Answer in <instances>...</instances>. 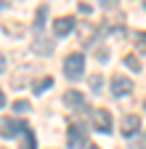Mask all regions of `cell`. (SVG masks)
Returning <instances> with one entry per match:
<instances>
[{"instance_id":"obj_1","label":"cell","mask_w":146,"mask_h":149,"mask_svg":"<svg viewBox=\"0 0 146 149\" xmlns=\"http://www.w3.org/2000/svg\"><path fill=\"white\" fill-rule=\"evenodd\" d=\"M85 72V56L82 53H69L64 59V74L69 80H80Z\"/></svg>"},{"instance_id":"obj_2","label":"cell","mask_w":146,"mask_h":149,"mask_svg":"<svg viewBox=\"0 0 146 149\" xmlns=\"http://www.w3.org/2000/svg\"><path fill=\"white\" fill-rule=\"evenodd\" d=\"M90 123H93V128L98 130V133H112V112L106 109H93V115H90Z\"/></svg>"},{"instance_id":"obj_3","label":"cell","mask_w":146,"mask_h":149,"mask_svg":"<svg viewBox=\"0 0 146 149\" xmlns=\"http://www.w3.org/2000/svg\"><path fill=\"white\" fill-rule=\"evenodd\" d=\"M66 141H69V149H82L88 144V136H85V128L82 125H69V133H66Z\"/></svg>"},{"instance_id":"obj_4","label":"cell","mask_w":146,"mask_h":149,"mask_svg":"<svg viewBox=\"0 0 146 149\" xmlns=\"http://www.w3.org/2000/svg\"><path fill=\"white\" fill-rule=\"evenodd\" d=\"M21 130H27V125L21 120H11L8 117V120L0 123V136H3V139H13V136H19Z\"/></svg>"},{"instance_id":"obj_5","label":"cell","mask_w":146,"mask_h":149,"mask_svg":"<svg viewBox=\"0 0 146 149\" xmlns=\"http://www.w3.org/2000/svg\"><path fill=\"white\" fill-rule=\"evenodd\" d=\"M133 91V80L125 77V74H114L112 77V93L114 96H127V93Z\"/></svg>"},{"instance_id":"obj_6","label":"cell","mask_w":146,"mask_h":149,"mask_svg":"<svg viewBox=\"0 0 146 149\" xmlns=\"http://www.w3.org/2000/svg\"><path fill=\"white\" fill-rule=\"evenodd\" d=\"M64 104H66L69 109H75V112H82V109H85V96H82L80 91L72 88V91L64 93Z\"/></svg>"},{"instance_id":"obj_7","label":"cell","mask_w":146,"mask_h":149,"mask_svg":"<svg viewBox=\"0 0 146 149\" xmlns=\"http://www.w3.org/2000/svg\"><path fill=\"white\" fill-rule=\"evenodd\" d=\"M138 128H141V117L138 115H125L122 117V136L125 139H133L138 133Z\"/></svg>"},{"instance_id":"obj_8","label":"cell","mask_w":146,"mask_h":149,"mask_svg":"<svg viewBox=\"0 0 146 149\" xmlns=\"http://www.w3.org/2000/svg\"><path fill=\"white\" fill-rule=\"evenodd\" d=\"M72 29H75V19H72V16H59V19H56V24H53V32H56L59 37L69 35Z\"/></svg>"},{"instance_id":"obj_9","label":"cell","mask_w":146,"mask_h":149,"mask_svg":"<svg viewBox=\"0 0 146 149\" xmlns=\"http://www.w3.org/2000/svg\"><path fill=\"white\" fill-rule=\"evenodd\" d=\"M51 85H53V77L48 74V77H40V80H35V83H32V91H35V93L40 96V93H45Z\"/></svg>"},{"instance_id":"obj_10","label":"cell","mask_w":146,"mask_h":149,"mask_svg":"<svg viewBox=\"0 0 146 149\" xmlns=\"http://www.w3.org/2000/svg\"><path fill=\"white\" fill-rule=\"evenodd\" d=\"M51 51H53L51 40H45V37H37V40H35V53H51Z\"/></svg>"},{"instance_id":"obj_11","label":"cell","mask_w":146,"mask_h":149,"mask_svg":"<svg viewBox=\"0 0 146 149\" xmlns=\"http://www.w3.org/2000/svg\"><path fill=\"white\" fill-rule=\"evenodd\" d=\"M125 64H127V67H130L133 72H138V69H141V64H138V59H136V56H133V53H127V56H125Z\"/></svg>"},{"instance_id":"obj_12","label":"cell","mask_w":146,"mask_h":149,"mask_svg":"<svg viewBox=\"0 0 146 149\" xmlns=\"http://www.w3.org/2000/svg\"><path fill=\"white\" fill-rule=\"evenodd\" d=\"M24 149H35V136H32L29 128L24 130Z\"/></svg>"},{"instance_id":"obj_13","label":"cell","mask_w":146,"mask_h":149,"mask_svg":"<svg viewBox=\"0 0 146 149\" xmlns=\"http://www.w3.org/2000/svg\"><path fill=\"white\" fill-rule=\"evenodd\" d=\"M136 43H138V48L146 53V32H136Z\"/></svg>"},{"instance_id":"obj_14","label":"cell","mask_w":146,"mask_h":149,"mask_svg":"<svg viewBox=\"0 0 146 149\" xmlns=\"http://www.w3.org/2000/svg\"><path fill=\"white\" fill-rule=\"evenodd\" d=\"M13 109H16V112H27V109H29V101H24V99H19V101H16V104H13Z\"/></svg>"},{"instance_id":"obj_15","label":"cell","mask_w":146,"mask_h":149,"mask_svg":"<svg viewBox=\"0 0 146 149\" xmlns=\"http://www.w3.org/2000/svg\"><path fill=\"white\" fill-rule=\"evenodd\" d=\"M90 83H93V91H96V93L101 91V77H98V74H93V77H90Z\"/></svg>"},{"instance_id":"obj_16","label":"cell","mask_w":146,"mask_h":149,"mask_svg":"<svg viewBox=\"0 0 146 149\" xmlns=\"http://www.w3.org/2000/svg\"><path fill=\"white\" fill-rule=\"evenodd\" d=\"M3 72H6V56L0 53V74H3Z\"/></svg>"},{"instance_id":"obj_17","label":"cell","mask_w":146,"mask_h":149,"mask_svg":"<svg viewBox=\"0 0 146 149\" xmlns=\"http://www.w3.org/2000/svg\"><path fill=\"white\" fill-rule=\"evenodd\" d=\"M0 107H6V93H3V88H0Z\"/></svg>"},{"instance_id":"obj_18","label":"cell","mask_w":146,"mask_h":149,"mask_svg":"<svg viewBox=\"0 0 146 149\" xmlns=\"http://www.w3.org/2000/svg\"><path fill=\"white\" fill-rule=\"evenodd\" d=\"M90 149H98V146H90Z\"/></svg>"},{"instance_id":"obj_19","label":"cell","mask_w":146,"mask_h":149,"mask_svg":"<svg viewBox=\"0 0 146 149\" xmlns=\"http://www.w3.org/2000/svg\"><path fill=\"white\" fill-rule=\"evenodd\" d=\"M143 107H146V101H143Z\"/></svg>"}]
</instances>
